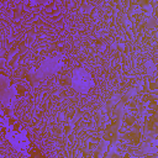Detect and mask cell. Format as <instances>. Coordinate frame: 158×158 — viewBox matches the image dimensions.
<instances>
[{
    "label": "cell",
    "instance_id": "cell-1",
    "mask_svg": "<svg viewBox=\"0 0 158 158\" xmlns=\"http://www.w3.org/2000/svg\"><path fill=\"white\" fill-rule=\"evenodd\" d=\"M73 83H74V86L77 88V90H79V91H86L93 85L90 75H88L85 72H81V70L75 72Z\"/></svg>",
    "mask_w": 158,
    "mask_h": 158
}]
</instances>
